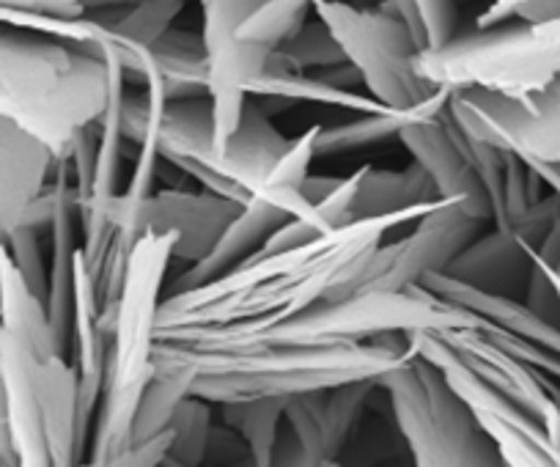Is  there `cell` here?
<instances>
[{
  "mask_svg": "<svg viewBox=\"0 0 560 467\" xmlns=\"http://www.w3.org/2000/svg\"><path fill=\"white\" fill-rule=\"evenodd\" d=\"M415 69L432 89L536 94L560 78V20L454 36L440 50L418 52Z\"/></svg>",
  "mask_w": 560,
  "mask_h": 467,
  "instance_id": "cell-3",
  "label": "cell"
},
{
  "mask_svg": "<svg viewBox=\"0 0 560 467\" xmlns=\"http://www.w3.org/2000/svg\"><path fill=\"white\" fill-rule=\"evenodd\" d=\"M316 17L341 47L347 63L358 69L369 96L387 110L429 119L448 107L454 91L432 89L415 69V50L401 20L385 7L360 9L347 0H316Z\"/></svg>",
  "mask_w": 560,
  "mask_h": 467,
  "instance_id": "cell-5",
  "label": "cell"
},
{
  "mask_svg": "<svg viewBox=\"0 0 560 467\" xmlns=\"http://www.w3.org/2000/svg\"><path fill=\"white\" fill-rule=\"evenodd\" d=\"M316 0H267L250 20L240 28L236 39L250 42L275 52L287 45L308 25V14L314 12Z\"/></svg>",
  "mask_w": 560,
  "mask_h": 467,
  "instance_id": "cell-11",
  "label": "cell"
},
{
  "mask_svg": "<svg viewBox=\"0 0 560 467\" xmlns=\"http://www.w3.org/2000/svg\"><path fill=\"white\" fill-rule=\"evenodd\" d=\"M415 467H509L470 407L438 366L409 355L380 380Z\"/></svg>",
  "mask_w": 560,
  "mask_h": 467,
  "instance_id": "cell-4",
  "label": "cell"
},
{
  "mask_svg": "<svg viewBox=\"0 0 560 467\" xmlns=\"http://www.w3.org/2000/svg\"><path fill=\"white\" fill-rule=\"evenodd\" d=\"M7 243V229H3V223H0V245Z\"/></svg>",
  "mask_w": 560,
  "mask_h": 467,
  "instance_id": "cell-14",
  "label": "cell"
},
{
  "mask_svg": "<svg viewBox=\"0 0 560 467\" xmlns=\"http://www.w3.org/2000/svg\"><path fill=\"white\" fill-rule=\"evenodd\" d=\"M127 85L107 63L47 36L0 25V116L63 160Z\"/></svg>",
  "mask_w": 560,
  "mask_h": 467,
  "instance_id": "cell-2",
  "label": "cell"
},
{
  "mask_svg": "<svg viewBox=\"0 0 560 467\" xmlns=\"http://www.w3.org/2000/svg\"><path fill=\"white\" fill-rule=\"evenodd\" d=\"M289 399H247L220 405L225 427L245 440L253 465L269 467Z\"/></svg>",
  "mask_w": 560,
  "mask_h": 467,
  "instance_id": "cell-8",
  "label": "cell"
},
{
  "mask_svg": "<svg viewBox=\"0 0 560 467\" xmlns=\"http://www.w3.org/2000/svg\"><path fill=\"white\" fill-rule=\"evenodd\" d=\"M380 3L393 17L401 20L418 52L440 50L456 36L459 14L454 0H380Z\"/></svg>",
  "mask_w": 560,
  "mask_h": 467,
  "instance_id": "cell-9",
  "label": "cell"
},
{
  "mask_svg": "<svg viewBox=\"0 0 560 467\" xmlns=\"http://www.w3.org/2000/svg\"><path fill=\"white\" fill-rule=\"evenodd\" d=\"M412 355L407 336L338 343H247L196 349L154 343V372L192 374V396L209 405L292 399L352 383H380Z\"/></svg>",
  "mask_w": 560,
  "mask_h": 467,
  "instance_id": "cell-1",
  "label": "cell"
},
{
  "mask_svg": "<svg viewBox=\"0 0 560 467\" xmlns=\"http://www.w3.org/2000/svg\"><path fill=\"white\" fill-rule=\"evenodd\" d=\"M398 141L412 154L415 168L423 171L432 182L438 198H456V201H465L467 209L481 220L492 218V201L478 182L476 171L459 152L448 107L438 116L404 125L398 130Z\"/></svg>",
  "mask_w": 560,
  "mask_h": 467,
  "instance_id": "cell-6",
  "label": "cell"
},
{
  "mask_svg": "<svg viewBox=\"0 0 560 467\" xmlns=\"http://www.w3.org/2000/svg\"><path fill=\"white\" fill-rule=\"evenodd\" d=\"M409 121H418L407 113L398 110H380V113H363V119L349 121V125H338L325 130L319 127V136H316V157L319 154H341V152H354V149L371 147V143H382L387 138L396 136L404 125Z\"/></svg>",
  "mask_w": 560,
  "mask_h": 467,
  "instance_id": "cell-12",
  "label": "cell"
},
{
  "mask_svg": "<svg viewBox=\"0 0 560 467\" xmlns=\"http://www.w3.org/2000/svg\"><path fill=\"white\" fill-rule=\"evenodd\" d=\"M85 12V0H0V25L67 42L72 20Z\"/></svg>",
  "mask_w": 560,
  "mask_h": 467,
  "instance_id": "cell-10",
  "label": "cell"
},
{
  "mask_svg": "<svg viewBox=\"0 0 560 467\" xmlns=\"http://www.w3.org/2000/svg\"><path fill=\"white\" fill-rule=\"evenodd\" d=\"M272 58L283 69H292V72H319V69L347 61L338 42L332 39V34L325 28L322 20L305 25L294 39H289L280 50H275Z\"/></svg>",
  "mask_w": 560,
  "mask_h": 467,
  "instance_id": "cell-13",
  "label": "cell"
},
{
  "mask_svg": "<svg viewBox=\"0 0 560 467\" xmlns=\"http://www.w3.org/2000/svg\"><path fill=\"white\" fill-rule=\"evenodd\" d=\"M56 165L45 143L0 116V223L7 234L31 229V214L50 187L47 179Z\"/></svg>",
  "mask_w": 560,
  "mask_h": 467,
  "instance_id": "cell-7",
  "label": "cell"
}]
</instances>
